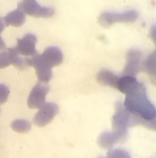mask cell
I'll return each instance as SVG.
<instances>
[{
    "instance_id": "13",
    "label": "cell",
    "mask_w": 156,
    "mask_h": 158,
    "mask_svg": "<svg viewBox=\"0 0 156 158\" xmlns=\"http://www.w3.org/2000/svg\"><path fill=\"white\" fill-rule=\"evenodd\" d=\"M144 69L149 72V73H153L155 71V55H151L142 64Z\"/></svg>"
},
{
    "instance_id": "1",
    "label": "cell",
    "mask_w": 156,
    "mask_h": 158,
    "mask_svg": "<svg viewBox=\"0 0 156 158\" xmlns=\"http://www.w3.org/2000/svg\"><path fill=\"white\" fill-rule=\"evenodd\" d=\"M117 88L126 95L125 106L139 118L151 120L155 117V109L149 102L144 85L134 77L124 75L118 79Z\"/></svg>"
},
{
    "instance_id": "10",
    "label": "cell",
    "mask_w": 156,
    "mask_h": 158,
    "mask_svg": "<svg viewBox=\"0 0 156 158\" xmlns=\"http://www.w3.org/2000/svg\"><path fill=\"white\" fill-rule=\"evenodd\" d=\"M7 52L11 65H14L19 70H23L28 67L26 58H21L20 55L16 52L14 48H8Z\"/></svg>"
},
{
    "instance_id": "11",
    "label": "cell",
    "mask_w": 156,
    "mask_h": 158,
    "mask_svg": "<svg viewBox=\"0 0 156 158\" xmlns=\"http://www.w3.org/2000/svg\"><path fill=\"white\" fill-rule=\"evenodd\" d=\"M98 80L100 84L106 86L116 88L117 82L119 79L118 76L108 70H102L98 74Z\"/></svg>"
},
{
    "instance_id": "12",
    "label": "cell",
    "mask_w": 156,
    "mask_h": 158,
    "mask_svg": "<svg viewBox=\"0 0 156 158\" xmlns=\"http://www.w3.org/2000/svg\"><path fill=\"white\" fill-rule=\"evenodd\" d=\"M11 127L17 133H24L31 129V123L24 119H17L12 122Z\"/></svg>"
},
{
    "instance_id": "2",
    "label": "cell",
    "mask_w": 156,
    "mask_h": 158,
    "mask_svg": "<svg viewBox=\"0 0 156 158\" xmlns=\"http://www.w3.org/2000/svg\"><path fill=\"white\" fill-rule=\"evenodd\" d=\"M28 66L35 69L40 82L47 84L52 78L51 69L62 64L64 56L62 51L56 46L46 48L42 54H38L26 58Z\"/></svg>"
},
{
    "instance_id": "16",
    "label": "cell",
    "mask_w": 156,
    "mask_h": 158,
    "mask_svg": "<svg viewBox=\"0 0 156 158\" xmlns=\"http://www.w3.org/2000/svg\"><path fill=\"white\" fill-rule=\"evenodd\" d=\"M6 44L4 42L2 37L0 36V54L4 52L6 50Z\"/></svg>"
},
{
    "instance_id": "7",
    "label": "cell",
    "mask_w": 156,
    "mask_h": 158,
    "mask_svg": "<svg viewBox=\"0 0 156 158\" xmlns=\"http://www.w3.org/2000/svg\"><path fill=\"white\" fill-rule=\"evenodd\" d=\"M35 114L33 121L39 127H43L51 121L58 111V107L53 103H45Z\"/></svg>"
},
{
    "instance_id": "14",
    "label": "cell",
    "mask_w": 156,
    "mask_h": 158,
    "mask_svg": "<svg viewBox=\"0 0 156 158\" xmlns=\"http://www.w3.org/2000/svg\"><path fill=\"white\" fill-rule=\"evenodd\" d=\"M10 90L6 85L0 84V105L3 104L7 101Z\"/></svg>"
},
{
    "instance_id": "6",
    "label": "cell",
    "mask_w": 156,
    "mask_h": 158,
    "mask_svg": "<svg viewBox=\"0 0 156 158\" xmlns=\"http://www.w3.org/2000/svg\"><path fill=\"white\" fill-rule=\"evenodd\" d=\"M37 37L33 34L27 33L22 39H17V44L14 47L16 52L22 56L31 57L37 53L35 44Z\"/></svg>"
},
{
    "instance_id": "17",
    "label": "cell",
    "mask_w": 156,
    "mask_h": 158,
    "mask_svg": "<svg viewBox=\"0 0 156 158\" xmlns=\"http://www.w3.org/2000/svg\"><path fill=\"white\" fill-rule=\"evenodd\" d=\"M6 27V25L4 21V19L0 18V34L2 32V31L4 30Z\"/></svg>"
},
{
    "instance_id": "8",
    "label": "cell",
    "mask_w": 156,
    "mask_h": 158,
    "mask_svg": "<svg viewBox=\"0 0 156 158\" xmlns=\"http://www.w3.org/2000/svg\"><path fill=\"white\" fill-rule=\"evenodd\" d=\"M142 53L136 50H131L127 54V64L125 65L124 74L134 77L142 69Z\"/></svg>"
},
{
    "instance_id": "4",
    "label": "cell",
    "mask_w": 156,
    "mask_h": 158,
    "mask_svg": "<svg viewBox=\"0 0 156 158\" xmlns=\"http://www.w3.org/2000/svg\"><path fill=\"white\" fill-rule=\"evenodd\" d=\"M25 15L35 18H49L55 13L51 7L41 6L35 0H22L18 4V8Z\"/></svg>"
},
{
    "instance_id": "9",
    "label": "cell",
    "mask_w": 156,
    "mask_h": 158,
    "mask_svg": "<svg viewBox=\"0 0 156 158\" xmlns=\"http://www.w3.org/2000/svg\"><path fill=\"white\" fill-rule=\"evenodd\" d=\"M6 26L19 27L24 24L26 21V15L18 8L11 11L3 19Z\"/></svg>"
},
{
    "instance_id": "3",
    "label": "cell",
    "mask_w": 156,
    "mask_h": 158,
    "mask_svg": "<svg viewBox=\"0 0 156 158\" xmlns=\"http://www.w3.org/2000/svg\"><path fill=\"white\" fill-rule=\"evenodd\" d=\"M138 17V13L131 10L122 13H103L99 16L98 21L102 26L108 27L116 23H133L137 20Z\"/></svg>"
},
{
    "instance_id": "5",
    "label": "cell",
    "mask_w": 156,
    "mask_h": 158,
    "mask_svg": "<svg viewBox=\"0 0 156 158\" xmlns=\"http://www.w3.org/2000/svg\"><path fill=\"white\" fill-rule=\"evenodd\" d=\"M49 91V87L40 82L36 84L29 95L27 103L30 108H40L45 104L46 96Z\"/></svg>"
},
{
    "instance_id": "15",
    "label": "cell",
    "mask_w": 156,
    "mask_h": 158,
    "mask_svg": "<svg viewBox=\"0 0 156 158\" xmlns=\"http://www.w3.org/2000/svg\"><path fill=\"white\" fill-rule=\"evenodd\" d=\"M11 65L9 60L7 51L0 54V69L7 68L9 65Z\"/></svg>"
}]
</instances>
